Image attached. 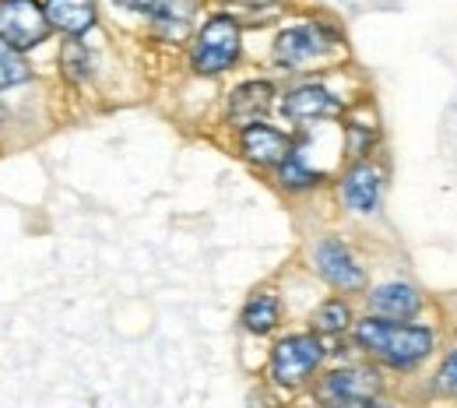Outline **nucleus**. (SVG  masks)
Listing matches in <instances>:
<instances>
[{"label": "nucleus", "instance_id": "f257e3e1", "mask_svg": "<svg viewBox=\"0 0 457 408\" xmlns=\"http://www.w3.org/2000/svg\"><path fill=\"white\" fill-rule=\"evenodd\" d=\"M348 346L359 355L373 359L387 377L415 380L433 366L436 352L444 346V328L429 317L387 321V317H373L359 310L348 331Z\"/></svg>", "mask_w": 457, "mask_h": 408}, {"label": "nucleus", "instance_id": "f03ea898", "mask_svg": "<svg viewBox=\"0 0 457 408\" xmlns=\"http://www.w3.org/2000/svg\"><path fill=\"white\" fill-rule=\"evenodd\" d=\"M345 60H348V32L335 14H324V11H310L303 18L278 25L268 43L271 71L286 78L331 74Z\"/></svg>", "mask_w": 457, "mask_h": 408}, {"label": "nucleus", "instance_id": "7ed1b4c3", "mask_svg": "<svg viewBox=\"0 0 457 408\" xmlns=\"http://www.w3.org/2000/svg\"><path fill=\"white\" fill-rule=\"evenodd\" d=\"M183 57H187V71L201 81H219L239 71V63L246 57V25L239 11L208 7L183 46Z\"/></svg>", "mask_w": 457, "mask_h": 408}, {"label": "nucleus", "instance_id": "20e7f679", "mask_svg": "<svg viewBox=\"0 0 457 408\" xmlns=\"http://www.w3.org/2000/svg\"><path fill=\"white\" fill-rule=\"evenodd\" d=\"M331 362V342L310 328L271 335L264 355V384L278 395H306L317 373Z\"/></svg>", "mask_w": 457, "mask_h": 408}, {"label": "nucleus", "instance_id": "39448f33", "mask_svg": "<svg viewBox=\"0 0 457 408\" xmlns=\"http://www.w3.org/2000/svg\"><path fill=\"white\" fill-rule=\"evenodd\" d=\"M387 387H391L387 373H384L373 359L352 352V359L342 355L338 362H328V366L317 373V380L310 384L306 395H310L317 405L377 408L387 402Z\"/></svg>", "mask_w": 457, "mask_h": 408}, {"label": "nucleus", "instance_id": "423d86ee", "mask_svg": "<svg viewBox=\"0 0 457 408\" xmlns=\"http://www.w3.org/2000/svg\"><path fill=\"white\" fill-rule=\"evenodd\" d=\"M306 268L328 292L362 296L370 289V264L355 250V243L342 233H320L306 246Z\"/></svg>", "mask_w": 457, "mask_h": 408}, {"label": "nucleus", "instance_id": "0eeeda50", "mask_svg": "<svg viewBox=\"0 0 457 408\" xmlns=\"http://www.w3.org/2000/svg\"><path fill=\"white\" fill-rule=\"evenodd\" d=\"M275 110L292 130H306L320 123H342V117L352 110V99H345L331 81H324V74H310L282 85Z\"/></svg>", "mask_w": 457, "mask_h": 408}, {"label": "nucleus", "instance_id": "6e6552de", "mask_svg": "<svg viewBox=\"0 0 457 408\" xmlns=\"http://www.w3.org/2000/svg\"><path fill=\"white\" fill-rule=\"evenodd\" d=\"M335 201L345 215L352 219H377L384 212L387 197V166L370 155V159H348L342 170L331 176Z\"/></svg>", "mask_w": 457, "mask_h": 408}, {"label": "nucleus", "instance_id": "1a4fd4ad", "mask_svg": "<svg viewBox=\"0 0 457 408\" xmlns=\"http://www.w3.org/2000/svg\"><path fill=\"white\" fill-rule=\"evenodd\" d=\"M295 145V130H288L271 117L250 120L243 127H232V152L239 162H246L257 173H275Z\"/></svg>", "mask_w": 457, "mask_h": 408}, {"label": "nucleus", "instance_id": "9d476101", "mask_svg": "<svg viewBox=\"0 0 457 408\" xmlns=\"http://www.w3.org/2000/svg\"><path fill=\"white\" fill-rule=\"evenodd\" d=\"M278 92H282V85L271 74L239 78L226 96H222V123L232 130V127H243L250 120L271 117L275 106H278Z\"/></svg>", "mask_w": 457, "mask_h": 408}, {"label": "nucleus", "instance_id": "9b49d317", "mask_svg": "<svg viewBox=\"0 0 457 408\" xmlns=\"http://www.w3.org/2000/svg\"><path fill=\"white\" fill-rule=\"evenodd\" d=\"M208 7H212V0H152V11L145 14L141 25L152 43L187 46V39L194 36V29Z\"/></svg>", "mask_w": 457, "mask_h": 408}, {"label": "nucleus", "instance_id": "f8f14e48", "mask_svg": "<svg viewBox=\"0 0 457 408\" xmlns=\"http://www.w3.org/2000/svg\"><path fill=\"white\" fill-rule=\"evenodd\" d=\"M359 299H362V313L387 317V321H415V317H426V310H429L426 289L408 279H384L377 286L370 282V289Z\"/></svg>", "mask_w": 457, "mask_h": 408}, {"label": "nucleus", "instance_id": "ddd939ff", "mask_svg": "<svg viewBox=\"0 0 457 408\" xmlns=\"http://www.w3.org/2000/svg\"><path fill=\"white\" fill-rule=\"evenodd\" d=\"M0 36L18 50L36 54L54 39V29L39 0H0Z\"/></svg>", "mask_w": 457, "mask_h": 408}, {"label": "nucleus", "instance_id": "4468645a", "mask_svg": "<svg viewBox=\"0 0 457 408\" xmlns=\"http://www.w3.org/2000/svg\"><path fill=\"white\" fill-rule=\"evenodd\" d=\"M275 190H282L292 201H303V197H313L320 194L324 187H331V173L313 166V155H310V145L303 141V134L295 130V145L286 159L278 162V170L271 173Z\"/></svg>", "mask_w": 457, "mask_h": 408}, {"label": "nucleus", "instance_id": "2eb2a0df", "mask_svg": "<svg viewBox=\"0 0 457 408\" xmlns=\"http://www.w3.org/2000/svg\"><path fill=\"white\" fill-rule=\"evenodd\" d=\"M239 331L246 338H271L282 331L286 324V296L275 282H264V286H253L246 292L243 306H239V317H236Z\"/></svg>", "mask_w": 457, "mask_h": 408}, {"label": "nucleus", "instance_id": "dca6fc26", "mask_svg": "<svg viewBox=\"0 0 457 408\" xmlns=\"http://www.w3.org/2000/svg\"><path fill=\"white\" fill-rule=\"evenodd\" d=\"M54 36H92L103 25V0H39Z\"/></svg>", "mask_w": 457, "mask_h": 408}, {"label": "nucleus", "instance_id": "f3484780", "mask_svg": "<svg viewBox=\"0 0 457 408\" xmlns=\"http://www.w3.org/2000/svg\"><path fill=\"white\" fill-rule=\"evenodd\" d=\"M359 310H355V299L352 296H342V292H331V296H320L306 317V328L317 331L320 338H328L331 346L335 342H345L352 324H355Z\"/></svg>", "mask_w": 457, "mask_h": 408}, {"label": "nucleus", "instance_id": "a211bd4d", "mask_svg": "<svg viewBox=\"0 0 457 408\" xmlns=\"http://www.w3.org/2000/svg\"><path fill=\"white\" fill-rule=\"evenodd\" d=\"M57 71H60V81L67 88H88L96 81V50L85 43V36H63L60 39V50H57Z\"/></svg>", "mask_w": 457, "mask_h": 408}, {"label": "nucleus", "instance_id": "6ab92c4d", "mask_svg": "<svg viewBox=\"0 0 457 408\" xmlns=\"http://www.w3.org/2000/svg\"><path fill=\"white\" fill-rule=\"evenodd\" d=\"M384 145V134H380V123L377 120H362L355 117V110H348L342 117V162L348 159H370L377 155Z\"/></svg>", "mask_w": 457, "mask_h": 408}, {"label": "nucleus", "instance_id": "aec40b11", "mask_svg": "<svg viewBox=\"0 0 457 408\" xmlns=\"http://www.w3.org/2000/svg\"><path fill=\"white\" fill-rule=\"evenodd\" d=\"M426 398L433 402H457V342L436 352L429 373H426Z\"/></svg>", "mask_w": 457, "mask_h": 408}, {"label": "nucleus", "instance_id": "412c9836", "mask_svg": "<svg viewBox=\"0 0 457 408\" xmlns=\"http://www.w3.org/2000/svg\"><path fill=\"white\" fill-rule=\"evenodd\" d=\"M36 81V67L25 50H18L14 43H7L0 36V92H14Z\"/></svg>", "mask_w": 457, "mask_h": 408}, {"label": "nucleus", "instance_id": "4be33fe9", "mask_svg": "<svg viewBox=\"0 0 457 408\" xmlns=\"http://www.w3.org/2000/svg\"><path fill=\"white\" fill-rule=\"evenodd\" d=\"M103 4L116 14H127V18H137V21H145V14L152 11V0H103Z\"/></svg>", "mask_w": 457, "mask_h": 408}]
</instances>
